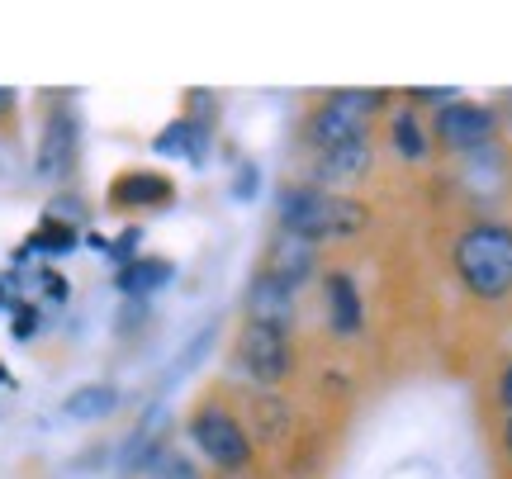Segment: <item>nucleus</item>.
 <instances>
[{"mask_svg":"<svg viewBox=\"0 0 512 479\" xmlns=\"http://www.w3.org/2000/svg\"><path fill=\"white\" fill-rule=\"evenodd\" d=\"M275 214H280V233L304 238L313 247L361 238L370 228V219H375V209L366 200H356L347 190H323V185H309V181L285 185Z\"/></svg>","mask_w":512,"mask_h":479,"instance_id":"obj_2","label":"nucleus"},{"mask_svg":"<svg viewBox=\"0 0 512 479\" xmlns=\"http://www.w3.org/2000/svg\"><path fill=\"white\" fill-rule=\"evenodd\" d=\"M15 342H29V337H34L38 332V309L34 304H15Z\"/></svg>","mask_w":512,"mask_h":479,"instance_id":"obj_21","label":"nucleus"},{"mask_svg":"<svg viewBox=\"0 0 512 479\" xmlns=\"http://www.w3.org/2000/svg\"><path fill=\"white\" fill-rule=\"evenodd\" d=\"M204 143H209V124H204V119H195V114L171 119V124L152 138V148L162 152V157H185V162H200Z\"/></svg>","mask_w":512,"mask_h":479,"instance_id":"obj_14","label":"nucleus"},{"mask_svg":"<svg viewBox=\"0 0 512 479\" xmlns=\"http://www.w3.org/2000/svg\"><path fill=\"white\" fill-rule=\"evenodd\" d=\"M110 209L119 214H147V209H166L176 204V181L162 176V171H119L110 181V195H105Z\"/></svg>","mask_w":512,"mask_h":479,"instance_id":"obj_9","label":"nucleus"},{"mask_svg":"<svg viewBox=\"0 0 512 479\" xmlns=\"http://www.w3.org/2000/svg\"><path fill=\"white\" fill-rule=\"evenodd\" d=\"M498 451H503V461L512 465V413H503V423H498Z\"/></svg>","mask_w":512,"mask_h":479,"instance_id":"obj_24","label":"nucleus"},{"mask_svg":"<svg viewBox=\"0 0 512 479\" xmlns=\"http://www.w3.org/2000/svg\"><path fill=\"white\" fill-rule=\"evenodd\" d=\"M185 437H190L195 451H200L214 470H223V475H242V470L256 461V442H252V432H247V423H242V413L223 404L219 394H204L200 404L190 408Z\"/></svg>","mask_w":512,"mask_h":479,"instance_id":"obj_4","label":"nucleus"},{"mask_svg":"<svg viewBox=\"0 0 512 479\" xmlns=\"http://www.w3.org/2000/svg\"><path fill=\"white\" fill-rule=\"evenodd\" d=\"M389 110V91H332L323 100H313L304 124H299V138L309 152H332L342 143H356V138H370L375 119Z\"/></svg>","mask_w":512,"mask_h":479,"instance_id":"obj_3","label":"nucleus"},{"mask_svg":"<svg viewBox=\"0 0 512 479\" xmlns=\"http://www.w3.org/2000/svg\"><path fill=\"white\" fill-rule=\"evenodd\" d=\"M247 432H252V442H285L290 437V423H294V413L290 404L280 399V394H256V399H247Z\"/></svg>","mask_w":512,"mask_h":479,"instance_id":"obj_13","label":"nucleus"},{"mask_svg":"<svg viewBox=\"0 0 512 479\" xmlns=\"http://www.w3.org/2000/svg\"><path fill=\"white\" fill-rule=\"evenodd\" d=\"M147 475L152 479H195V470H190V461H185L181 451L157 446V451H152V461H147Z\"/></svg>","mask_w":512,"mask_h":479,"instance_id":"obj_19","label":"nucleus"},{"mask_svg":"<svg viewBox=\"0 0 512 479\" xmlns=\"http://www.w3.org/2000/svg\"><path fill=\"white\" fill-rule=\"evenodd\" d=\"M43 219L76 228V223L86 219V200H81V195H57V200H48V214H43Z\"/></svg>","mask_w":512,"mask_h":479,"instance_id":"obj_20","label":"nucleus"},{"mask_svg":"<svg viewBox=\"0 0 512 479\" xmlns=\"http://www.w3.org/2000/svg\"><path fill=\"white\" fill-rule=\"evenodd\" d=\"M81 138V129H76V110L67 105V100H57L53 110H48V119H43V138H38V181H67L76 166V143Z\"/></svg>","mask_w":512,"mask_h":479,"instance_id":"obj_7","label":"nucleus"},{"mask_svg":"<svg viewBox=\"0 0 512 479\" xmlns=\"http://www.w3.org/2000/svg\"><path fill=\"white\" fill-rule=\"evenodd\" d=\"M114 408H119V389L114 385H81V389H72L67 399H62V413L67 418H76V423H95V418H110Z\"/></svg>","mask_w":512,"mask_h":479,"instance_id":"obj_17","label":"nucleus"},{"mask_svg":"<svg viewBox=\"0 0 512 479\" xmlns=\"http://www.w3.org/2000/svg\"><path fill=\"white\" fill-rule=\"evenodd\" d=\"M5 385H10V370H5V366H0V389H5Z\"/></svg>","mask_w":512,"mask_h":479,"instance_id":"obj_26","label":"nucleus"},{"mask_svg":"<svg viewBox=\"0 0 512 479\" xmlns=\"http://www.w3.org/2000/svg\"><path fill=\"white\" fill-rule=\"evenodd\" d=\"M247 323H271V328H290L294 323V290L271 285V280L252 276L247 285Z\"/></svg>","mask_w":512,"mask_h":479,"instance_id":"obj_12","label":"nucleus"},{"mask_svg":"<svg viewBox=\"0 0 512 479\" xmlns=\"http://www.w3.org/2000/svg\"><path fill=\"white\" fill-rule=\"evenodd\" d=\"M15 114V91H0V119H10Z\"/></svg>","mask_w":512,"mask_h":479,"instance_id":"obj_25","label":"nucleus"},{"mask_svg":"<svg viewBox=\"0 0 512 479\" xmlns=\"http://www.w3.org/2000/svg\"><path fill=\"white\" fill-rule=\"evenodd\" d=\"M389 148L399 152L403 162H422L427 152H432V138L422 129V119L413 105H399V110L389 114Z\"/></svg>","mask_w":512,"mask_h":479,"instance_id":"obj_16","label":"nucleus"},{"mask_svg":"<svg viewBox=\"0 0 512 479\" xmlns=\"http://www.w3.org/2000/svg\"><path fill=\"white\" fill-rule=\"evenodd\" d=\"M370 166H375V133H370V138H356V143H342V148H332V152H313L309 185L342 190V185L366 181Z\"/></svg>","mask_w":512,"mask_h":479,"instance_id":"obj_8","label":"nucleus"},{"mask_svg":"<svg viewBox=\"0 0 512 479\" xmlns=\"http://www.w3.org/2000/svg\"><path fill=\"white\" fill-rule=\"evenodd\" d=\"M494 399L503 413H512V356L503 361V370H498V380H494Z\"/></svg>","mask_w":512,"mask_h":479,"instance_id":"obj_22","label":"nucleus"},{"mask_svg":"<svg viewBox=\"0 0 512 479\" xmlns=\"http://www.w3.org/2000/svg\"><path fill=\"white\" fill-rule=\"evenodd\" d=\"M228 361H233V370L256 389H280L294 370H299L290 328H271V323H242L238 337H233Z\"/></svg>","mask_w":512,"mask_h":479,"instance_id":"obj_5","label":"nucleus"},{"mask_svg":"<svg viewBox=\"0 0 512 479\" xmlns=\"http://www.w3.org/2000/svg\"><path fill=\"white\" fill-rule=\"evenodd\" d=\"M38 285H43L48 299H67V280L57 276V271H38Z\"/></svg>","mask_w":512,"mask_h":479,"instance_id":"obj_23","label":"nucleus"},{"mask_svg":"<svg viewBox=\"0 0 512 479\" xmlns=\"http://www.w3.org/2000/svg\"><path fill=\"white\" fill-rule=\"evenodd\" d=\"M323 304H328L332 337L356 342V337L366 332V304H361V290H356V276H351V271H328V276H323Z\"/></svg>","mask_w":512,"mask_h":479,"instance_id":"obj_11","label":"nucleus"},{"mask_svg":"<svg viewBox=\"0 0 512 479\" xmlns=\"http://www.w3.org/2000/svg\"><path fill=\"white\" fill-rule=\"evenodd\" d=\"M498 138V114L489 105H475V100H451L441 105L437 119H432V143L441 152H484Z\"/></svg>","mask_w":512,"mask_h":479,"instance_id":"obj_6","label":"nucleus"},{"mask_svg":"<svg viewBox=\"0 0 512 479\" xmlns=\"http://www.w3.org/2000/svg\"><path fill=\"white\" fill-rule=\"evenodd\" d=\"M76 247V228H67V223H53V219H43L38 223V233L24 247H19V261L29 257V252H43V257H67Z\"/></svg>","mask_w":512,"mask_h":479,"instance_id":"obj_18","label":"nucleus"},{"mask_svg":"<svg viewBox=\"0 0 512 479\" xmlns=\"http://www.w3.org/2000/svg\"><path fill=\"white\" fill-rule=\"evenodd\" d=\"M313 266H318V247H313V242L275 233V242L266 247V257L256 266V276L271 280V285H285V290H299V285L313 276Z\"/></svg>","mask_w":512,"mask_h":479,"instance_id":"obj_10","label":"nucleus"},{"mask_svg":"<svg viewBox=\"0 0 512 479\" xmlns=\"http://www.w3.org/2000/svg\"><path fill=\"white\" fill-rule=\"evenodd\" d=\"M451 276L484 309L512 304V223L470 219L451 238Z\"/></svg>","mask_w":512,"mask_h":479,"instance_id":"obj_1","label":"nucleus"},{"mask_svg":"<svg viewBox=\"0 0 512 479\" xmlns=\"http://www.w3.org/2000/svg\"><path fill=\"white\" fill-rule=\"evenodd\" d=\"M171 276H176V266L166 257H133L119 266V290H124L128 299H143V295H152V290H166Z\"/></svg>","mask_w":512,"mask_h":479,"instance_id":"obj_15","label":"nucleus"}]
</instances>
